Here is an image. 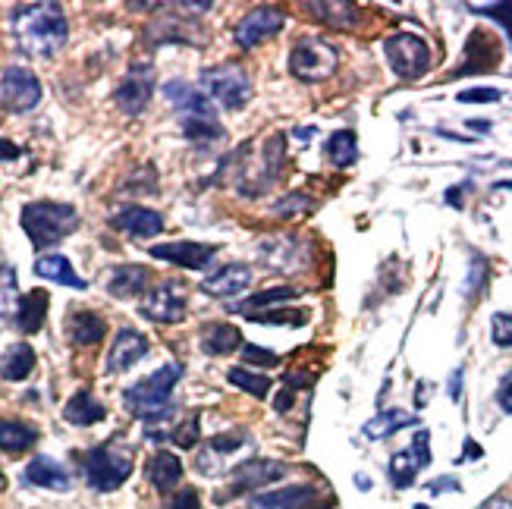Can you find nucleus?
<instances>
[{
  "mask_svg": "<svg viewBox=\"0 0 512 509\" xmlns=\"http://www.w3.org/2000/svg\"><path fill=\"white\" fill-rule=\"evenodd\" d=\"M10 29L16 44L32 57H51L57 54L66 35H70V26H66V16L60 10V4H19L10 13Z\"/></svg>",
  "mask_w": 512,
  "mask_h": 509,
  "instance_id": "1",
  "label": "nucleus"
},
{
  "mask_svg": "<svg viewBox=\"0 0 512 509\" xmlns=\"http://www.w3.org/2000/svg\"><path fill=\"white\" fill-rule=\"evenodd\" d=\"M183 381V365H164L158 368L154 374H148V378L136 381L132 387H126L123 393V403L126 409L142 418L145 425H154V422H167V418L173 415V403H170V396H173V387Z\"/></svg>",
  "mask_w": 512,
  "mask_h": 509,
  "instance_id": "2",
  "label": "nucleus"
},
{
  "mask_svg": "<svg viewBox=\"0 0 512 509\" xmlns=\"http://www.w3.org/2000/svg\"><path fill=\"white\" fill-rule=\"evenodd\" d=\"M79 214L66 202H29L22 208V230L32 239L35 249L57 246L60 239L76 233Z\"/></svg>",
  "mask_w": 512,
  "mask_h": 509,
  "instance_id": "3",
  "label": "nucleus"
},
{
  "mask_svg": "<svg viewBox=\"0 0 512 509\" xmlns=\"http://www.w3.org/2000/svg\"><path fill=\"white\" fill-rule=\"evenodd\" d=\"M79 459H82L85 481L101 494L117 491L120 484H126V478L132 475V453L126 447H117V444L92 447V450H85Z\"/></svg>",
  "mask_w": 512,
  "mask_h": 509,
  "instance_id": "4",
  "label": "nucleus"
},
{
  "mask_svg": "<svg viewBox=\"0 0 512 509\" xmlns=\"http://www.w3.org/2000/svg\"><path fill=\"white\" fill-rule=\"evenodd\" d=\"M337 66H340V51L315 35L299 38L293 44V51H289V73L299 82H324L337 73Z\"/></svg>",
  "mask_w": 512,
  "mask_h": 509,
  "instance_id": "5",
  "label": "nucleus"
},
{
  "mask_svg": "<svg viewBox=\"0 0 512 509\" xmlns=\"http://www.w3.org/2000/svg\"><path fill=\"white\" fill-rule=\"evenodd\" d=\"M384 54L396 79H421L431 70V48L428 41L415 32H393L384 41Z\"/></svg>",
  "mask_w": 512,
  "mask_h": 509,
  "instance_id": "6",
  "label": "nucleus"
},
{
  "mask_svg": "<svg viewBox=\"0 0 512 509\" xmlns=\"http://www.w3.org/2000/svg\"><path fill=\"white\" fill-rule=\"evenodd\" d=\"M198 82H202V92L211 101H217L220 107H227V110L246 107L249 98H252V79L236 63H224V66H211V70H202Z\"/></svg>",
  "mask_w": 512,
  "mask_h": 509,
  "instance_id": "7",
  "label": "nucleus"
},
{
  "mask_svg": "<svg viewBox=\"0 0 512 509\" xmlns=\"http://www.w3.org/2000/svg\"><path fill=\"white\" fill-rule=\"evenodd\" d=\"M186 308H189V290H186V283H180V280L158 283L139 302L142 318H148L154 324H176V321H183Z\"/></svg>",
  "mask_w": 512,
  "mask_h": 509,
  "instance_id": "8",
  "label": "nucleus"
},
{
  "mask_svg": "<svg viewBox=\"0 0 512 509\" xmlns=\"http://www.w3.org/2000/svg\"><path fill=\"white\" fill-rule=\"evenodd\" d=\"M289 475V466L286 462H277V459H252V462H242V466L233 469V481L230 488L220 494L217 503H227L239 494H252V491H261L267 484H274L280 478Z\"/></svg>",
  "mask_w": 512,
  "mask_h": 509,
  "instance_id": "9",
  "label": "nucleus"
},
{
  "mask_svg": "<svg viewBox=\"0 0 512 509\" xmlns=\"http://www.w3.org/2000/svg\"><path fill=\"white\" fill-rule=\"evenodd\" d=\"M0 101L10 114H29L41 101V82L26 66H7L0 73Z\"/></svg>",
  "mask_w": 512,
  "mask_h": 509,
  "instance_id": "10",
  "label": "nucleus"
},
{
  "mask_svg": "<svg viewBox=\"0 0 512 509\" xmlns=\"http://www.w3.org/2000/svg\"><path fill=\"white\" fill-rule=\"evenodd\" d=\"M151 95H154V66L151 63H132L129 73L123 76V82L117 85L114 101L123 114L136 117L148 107Z\"/></svg>",
  "mask_w": 512,
  "mask_h": 509,
  "instance_id": "11",
  "label": "nucleus"
},
{
  "mask_svg": "<svg viewBox=\"0 0 512 509\" xmlns=\"http://www.w3.org/2000/svg\"><path fill=\"white\" fill-rule=\"evenodd\" d=\"M148 252L151 258L170 261L176 268H186V271H202L217 258V246H211V242H192V239L161 242V246H151Z\"/></svg>",
  "mask_w": 512,
  "mask_h": 509,
  "instance_id": "12",
  "label": "nucleus"
},
{
  "mask_svg": "<svg viewBox=\"0 0 512 509\" xmlns=\"http://www.w3.org/2000/svg\"><path fill=\"white\" fill-rule=\"evenodd\" d=\"M283 22H286V16L277 7H258L249 16H242L233 38H236V44L242 51H249V48H258L261 41L274 38L283 29Z\"/></svg>",
  "mask_w": 512,
  "mask_h": 509,
  "instance_id": "13",
  "label": "nucleus"
},
{
  "mask_svg": "<svg viewBox=\"0 0 512 509\" xmlns=\"http://www.w3.org/2000/svg\"><path fill=\"white\" fill-rule=\"evenodd\" d=\"M258 255H261V261H267V271H280V274L305 271V264H308V249L302 246V242H296L293 236L264 239Z\"/></svg>",
  "mask_w": 512,
  "mask_h": 509,
  "instance_id": "14",
  "label": "nucleus"
},
{
  "mask_svg": "<svg viewBox=\"0 0 512 509\" xmlns=\"http://www.w3.org/2000/svg\"><path fill=\"white\" fill-rule=\"evenodd\" d=\"M500 63V38L484 32V29H475L469 35V44H465V57H462V66L453 73V76H465V73H487V70H497Z\"/></svg>",
  "mask_w": 512,
  "mask_h": 509,
  "instance_id": "15",
  "label": "nucleus"
},
{
  "mask_svg": "<svg viewBox=\"0 0 512 509\" xmlns=\"http://www.w3.org/2000/svg\"><path fill=\"white\" fill-rule=\"evenodd\" d=\"M148 356V337L139 334V330L132 327H123L117 340L110 343V352H107V362H104V371L107 374H120V371H129L136 362H142Z\"/></svg>",
  "mask_w": 512,
  "mask_h": 509,
  "instance_id": "16",
  "label": "nucleus"
},
{
  "mask_svg": "<svg viewBox=\"0 0 512 509\" xmlns=\"http://www.w3.org/2000/svg\"><path fill=\"white\" fill-rule=\"evenodd\" d=\"M164 98L180 110L183 117H192V120H217V110L211 104V98L205 92H198L189 82L183 79H170L164 85Z\"/></svg>",
  "mask_w": 512,
  "mask_h": 509,
  "instance_id": "17",
  "label": "nucleus"
},
{
  "mask_svg": "<svg viewBox=\"0 0 512 509\" xmlns=\"http://www.w3.org/2000/svg\"><path fill=\"white\" fill-rule=\"evenodd\" d=\"M110 224H114L117 230H123L126 236H132V239H151V236H158L164 230V217L158 211H151V208H142V205H126V208H120L114 217H110Z\"/></svg>",
  "mask_w": 512,
  "mask_h": 509,
  "instance_id": "18",
  "label": "nucleus"
},
{
  "mask_svg": "<svg viewBox=\"0 0 512 509\" xmlns=\"http://www.w3.org/2000/svg\"><path fill=\"white\" fill-rule=\"evenodd\" d=\"M249 286H252L249 264H224L220 271L202 280V293L214 299H230V296H239L242 290H249Z\"/></svg>",
  "mask_w": 512,
  "mask_h": 509,
  "instance_id": "19",
  "label": "nucleus"
},
{
  "mask_svg": "<svg viewBox=\"0 0 512 509\" xmlns=\"http://www.w3.org/2000/svg\"><path fill=\"white\" fill-rule=\"evenodd\" d=\"M66 337L73 346H98L107 337V324L98 312H88V308H76L66 321Z\"/></svg>",
  "mask_w": 512,
  "mask_h": 509,
  "instance_id": "20",
  "label": "nucleus"
},
{
  "mask_svg": "<svg viewBox=\"0 0 512 509\" xmlns=\"http://www.w3.org/2000/svg\"><path fill=\"white\" fill-rule=\"evenodd\" d=\"M26 481L48 491H70V472L51 456H35L26 466Z\"/></svg>",
  "mask_w": 512,
  "mask_h": 509,
  "instance_id": "21",
  "label": "nucleus"
},
{
  "mask_svg": "<svg viewBox=\"0 0 512 509\" xmlns=\"http://www.w3.org/2000/svg\"><path fill=\"white\" fill-rule=\"evenodd\" d=\"M145 286H148V268H142V264H120L107 277V293L114 299H132L145 293Z\"/></svg>",
  "mask_w": 512,
  "mask_h": 509,
  "instance_id": "22",
  "label": "nucleus"
},
{
  "mask_svg": "<svg viewBox=\"0 0 512 509\" xmlns=\"http://www.w3.org/2000/svg\"><path fill=\"white\" fill-rule=\"evenodd\" d=\"M198 343H202V349L208 352V356H230V352L246 346V340H242V334H239V327L224 324V321H220V324H205Z\"/></svg>",
  "mask_w": 512,
  "mask_h": 509,
  "instance_id": "23",
  "label": "nucleus"
},
{
  "mask_svg": "<svg viewBox=\"0 0 512 509\" xmlns=\"http://www.w3.org/2000/svg\"><path fill=\"white\" fill-rule=\"evenodd\" d=\"M104 415H107V409L98 403V396H95L92 390H79V393H73V400L63 406V418H66L70 425H76V428L98 425V422H104Z\"/></svg>",
  "mask_w": 512,
  "mask_h": 509,
  "instance_id": "24",
  "label": "nucleus"
},
{
  "mask_svg": "<svg viewBox=\"0 0 512 509\" xmlns=\"http://www.w3.org/2000/svg\"><path fill=\"white\" fill-rule=\"evenodd\" d=\"M418 425V415L412 412H403V409H384V412H377L374 418H368L362 434L368 440H387L393 437L396 431H403V428H415Z\"/></svg>",
  "mask_w": 512,
  "mask_h": 509,
  "instance_id": "25",
  "label": "nucleus"
},
{
  "mask_svg": "<svg viewBox=\"0 0 512 509\" xmlns=\"http://www.w3.org/2000/svg\"><path fill=\"white\" fill-rule=\"evenodd\" d=\"M48 305H51V296L44 290H32L29 296H22L19 312L13 318L22 334H38L44 327V318H48Z\"/></svg>",
  "mask_w": 512,
  "mask_h": 509,
  "instance_id": "26",
  "label": "nucleus"
},
{
  "mask_svg": "<svg viewBox=\"0 0 512 509\" xmlns=\"http://www.w3.org/2000/svg\"><path fill=\"white\" fill-rule=\"evenodd\" d=\"M35 274L44 280H54L60 286H73V290H85V280L73 271V264L66 255H38L35 258Z\"/></svg>",
  "mask_w": 512,
  "mask_h": 509,
  "instance_id": "27",
  "label": "nucleus"
},
{
  "mask_svg": "<svg viewBox=\"0 0 512 509\" xmlns=\"http://www.w3.org/2000/svg\"><path fill=\"white\" fill-rule=\"evenodd\" d=\"M180 478H183V462H180V456H173V453H167V450H161V453H154V456H151V462H148V481H151L161 494L173 491L176 484H180Z\"/></svg>",
  "mask_w": 512,
  "mask_h": 509,
  "instance_id": "28",
  "label": "nucleus"
},
{
  "mask_svg": "<svg viewBox=\"0 0 512 509\" xmlns=\"http://www.w3.org/2000/svg\"><path fill=\"white\" fill-rule=\"evenodd\" d=\"M38 444V428L26 425V422H16V418H0V450L19 456Z\"/></svg>",
  "mask_w": 512,
  "mask_h": 509,
  "instance_id": "29",
  "label": "nucleus"
},
{
  "mask_svg": "<svg viewBox=\"0 0 512 509\" xmlns=\"http://www.w3.org/2000/svg\"><path fill=\"white\" fill-rule=\"evenodd\" d=\"M35 349L29 343H13L4 356H0V378L4 381H26L35 371Z\"/></svg>",
  "mask_w": 512,
  "mask_h": 509,
  "instance_id": "30",
  "label": "nucleus"
},
{
  "mask_svg": "<svg viewBox=\"0 0 512 509\" xmlns=\"http://www.w3.org/2000/svg\"><path fill=\"white\" fill-rule=\"evenodd\" d=\"M299 293L293 290V286H274V290H264V293H255L249 299H242L239 305H230V312H239V315H246V318H255L261 312H271L274 305L280 302H289V299H296Z\"/></svg>",
  "mask_w": 512,
  "mask_h": 509,
  "instance_id": "31",
  "label": "nucleus"
},
{
  "mask_svg": "<svg viewBox=\"0 0 512 509\" xmlns=\"http://www.w3.org/2000/svg\"><path fill=\"white\" fill-rule=\"evenodd\" d=\"M315 494H318L315 484H296V488H286V491L255 494L252 509H296L299 503H305L308 497H315Z\"/></svg>",
  "mask_w": 512,
  "mask_h": 509,
  "instance_id": "32",
  "label": "nucleus"
},
{
  "mask_svg": "<svg viewBox=\"0 0 512 509\" xmlns=\"http://www.w3.org/2000/svg\"><path fill=\"white\" fill-rule=\"evenodd\" d=\"M308 10L315 13V19L330 22L333 29H355L362 22V10L355 4H337V0H321V4H308Z\"/></svg>",
  "mask_w": 512,
  "mask_h": 509,
  "instance_id": "33",
  "label": "nucleus"
},
{
  "mask_svg": "<svg viewBox=\"0 0 512 509\" xmlns=\"http://www.w3.org/2000/svg\"><path fill=\"white\" fill-rule=\"evenodd\" d=\"M324 151L333 167H352L359 161V142H355V132H349V129L333 132V136L324 142Z\"/></svg>",
  "mask_w": 512,
  "mask_h": 509,
  "instance_id": "34",
  "label": "nucleus"
},
{
  "mask_svg": "<svg viewBox=\"0 0 512 509\" xmlns=\"http://www.w3.org/2000/svg\"><path fill=\"white\" fill-rule=\"evenodd\" d=\"M418 472H421V466H418V459L412 456V450H399V453H393L387 475H390V484H393L396 491L412 488L415 478H418Z\"/></svg>",
  "mask_w": 512,
  "mask_h": 509,
  "instance_id": "35",
  "label": "nucleus"
},
{
  "mask_svg": "<svg viewBox=\"0 0 512 509\" xmlns=\"http://www.w3.org/2000/svg\"><path fill=\"white\" fill-rule=\"evenodd\" d=\"M19 277L13 264H0V318H16L19 312Z\"/></svg>",
  "mask_w": 512,
  "mask_h": 509,
  "instance_id": "36",
  "label": "nucleus"
},
{
  "mask_svg": "<svg viewBox=\"0 0 512 509\" xmlns=\"http://www.w3.org/2000/svg\"><path fill=\"white\" fill-rule=\"evenodd\" d=\"M227 381H230L233 387H239L242 393L255 396V400H267V393H271V387H274L267 374H255V371H249V368H230V371H227Z\"/></svg>",
  "mask_w": 512,
  "mask_h": 509,
  "instance_id": "37",
  "label": "nucleus"
},
{
  "mask_svg": "<svg viewBox=\"0 0 512 509\" xmlns=\"http://www.w3.org/2000/svg\"><path fill=\"white\" fill-rule=\"evenodd\" d=\"M183 132H186V139L192 142H217V139H224V129H220L217 120H192V117H183Z\"/></svg>",
  "mask_w": 512,
  "mask_h": 509,
  "instance_id": "38",
  "label": "nucleus"
},
{
  "mask_svg": "<svg viewBox=\"0 0 512 509\" xmlns=\"http://www.w3.org/2000/svg\"><path fill=\"white\" fill-rule=\"evenodd\" d=\"M198 437H202V422H198V415L186 418V422L170 434L173 444H176V447H183V450H192V447L198 444Z\"/></svg>",
  "mask_w": 512,
  "mask_h": 509,
  "instance_id": "39",
  "label": "nucleus"
},
{
  "mask_svg": "<svg viewBox=\"0 0 512 509\" xmlns=\"http://www.w3.org/2000/svg\"><path fill=\"white\" fill-rule=\"evenodd\" d=\"M246 431H230V434H217L214 440H211V447H208V453L211 456H227V453H236L242 444H246Z\"/></svg>",
  "mask_w": 512,
  "mask_h": 509,
  "instance_id": "40",
  "label": "nucleus"
},
{
  "mask_svg": "<svg viewBox=\"0 0 512 509\" xmlns=\"http://www.w3.org/2000/svg\"><path fill=\"white\" fill-rule=\"evenodd\" d=\"M491 340L500 349H512V315L509 312H497L491 318Z\"/></svg>",
  "mask_w": 512,
  "mask_h": 509,
  "instance_id": "41",
  "label": "nucleus"
},
{
  "mask_svg": "<svg viewBox=\"0 0 512 509\" xmlns=\"http://www.w3.org/2000/svg\"><path fill=\"white\" fill-rule=\"evenodd\" d=\"M472 13H487L491 19H497L500 26L506 29L509 41H512V4H469Z\"/></svg>",
  "mask_w": 512,
  "mask_h": 509,
  "instance_id": "42",
  "label": "nucleus"
},
{
  "mask_svg": "<svg viewBox=\"0 0 512 509\" xmlns=\"http://www.w3.org/2000/svg\"><path fill=\"white\" fill-rule=\"evenodd\" d=\"M249 321H255V324H286V327H302L305 321H308V312H261V315H255V318H249Z\"/></svg>",
  "mask_w": 512,
  "mask_h": 509,
  "instance_id": "43",
  "label": "nucleus"
},
{
  "mask_svg": "<svg viewBox=\"0 0 512 509\" xmlns=\"http://www.w3.org/2000/svg\"><path fill=\"white\" fill-rule=\"evenodd\" d=\"M503 98L500 88H465V92L456 95V101L462 104H497Z\"/></svg>",
  "mask_w": 512,
  "mask_h": 509,
  "instance_id": "44",
  "label": "nucleus"
},
{
  "mask_svg": "<svg viewBox=\"0 0 512 509\" xmlns=\"http://www.w3.org/2000/svg\"><path fill=\"white\" fill-rule=\"evenodd\" d=\"M242 362H249V365H277L280 356H277V352H271V349H261L255 343H246V346H242Z\"/></svg>",
  "mask_w": 512,
  "mask_h": 509,
  "instance_id": "45",
  "label": "nucleus"
},
{
  "mask_svg": "<svg viewBox=\"0 0 512 509\" xmlns=\"http://www.w3.org/2000/svg\"><path fill=\"white\" fill-rule=\"evenodd\" d=\"M412 456L418 459V466L425 469V466H431V434L425 431V428H418V434H415V440H412Z\"/></svg>",
  "mask_w": 512,
  "mask_h": 509,
  "instance_id": "46",
  "label": "nucleus"
},
{
  "mask_svg": "<svg viewBox=\"0 0 512 509\" xmlns=\"http://www.w3.org/2000/svg\"><path fill=\"white\" fill-rule=\"evenodd\" d=\"M487 277V261L481 255L472 258V271H469V280H465V296H475V286L481 290V283Z\"/></svg>",
  "mask_w": 512,
  "mask_h": 509,
  "instance_id": "47",
  "label": "nucleus"
},
{
  "mask_svg": "<svg viewBox=\"0 0 512 509\" xmlns=\"http://www.w3.org/2000/svg\"><path fill=\"white\" fill-rule=\"evenodd\" d=\"M170 509H202V497L195 488H186L170 500Z\"/></svg>",
  "mask_w": 512,
  "mask_h": 509,
  "instance_id": "48",
  "label": "nucleus"
},
{
  "mask_svg": "<svg viewBox=\"0 0 512 509\" xmlns=\"http://www.w3.org/2000/svg\"><path fill=\"white\" fill-rule=\"evenodd\" d=\"M497 406H500L506 415L512 412V371L503 374V381H500V387H497Z\"/></svg>",
  "mask_w": 512,
  "mask_h": 509,
  "instance_id": "49",
  "label": "nucleus"
},
{
  "mask_svg": "<svg viewBox=\"0 0 512 509\" xmlns=\"http://www.w3.org/2000/svg\"><path fill=\"white\" fill-rule=\"evenodd\" d=\"M283 384H286V390H299V387H311L315 384V378H311V374H302V371H286L283 374Z\"/></svg>",
  "mask_w": 512,
  "mask_h": 509,
  "instance_id": "50",
  "label": "nucleus"
},
{
  "mask_svg": "<svg viewBox=\"0 0 512 509\" xmlns=\"http://www.w3.org/2000/svg\"><path fill=\"white\" fill-rule=\"evenodd\" d=\"M428 491H431V494H443V491H453V494H459V491H462V484H459L453 475H447V478H437V481H431V484H428Z\"/></svg>",
  "mask_w": 512,
  "mask_h": 509,
  "instance_id": "51",
  "label": "nucleus"
},
{
  "mask_svg": "<svg viewBox=\"0 0 512 509\" xmlns=\"http://www.w3.org/2000/svg\"><path fill=\"white\" fill-rule=\"evenodd\" d=\"M299 208H305V211L311 208V202H308V198H302V195H296V198H286V202H280V205H277L274 211H277V214H286V211H293V214H296Z\"/></svg>",
  "mask_w": 512,
  "mask_h": 509,
  "instance_id": "52",
  "label": "nucleus"
},
{
  "mask_svg": "<svg viewBox=\"0 0 512 509\" xmlns=\"http://www.w3.org/2000/svg\"><path fill=\"white\" fill-rule=\"evenodd\" d=\"M447 390H450V400H453V403H459V400H462V368H453Z\"/></svg>",
  "mask_w": 512,
  "mask_h": 509,
  "instance_id": "53",
  "label": "nucleus"
},
{
  "mask_svg": "<svg viewBox=\"0 0 512 509\" xmlns=\"http://www.w3.org/2000/svg\"><path fill=\"white\" fill-rule=\"evenodd\" d=\"M296 509H333V497H321V494H315V497H308L305 503H299Z\"/></svg>",
  "mask_w": 512,
  "mask_h": 509,
  "instance_id": "54",
  "label": "nucleus"
},
{
  "mask_svg": "<svg viewBox=\"0 0 512 509\" xmlns=\"http://www.w3.org/2000/svg\"><path fill=\"white\" fill-rule=\"evenodd\" d=\"M481 456H484V450L475 444L472 437H465V453L459 456V462H465V459H481Z\"/></svg>",
  "mask_w": 512,
  "mask_h": 509,
  "instance_id": "55",
  "label": "nucleus"
},
{
  "mask_svg": "<svg viewBox=\"0 0 512 509\" xmlns=\"http://www.w3.org/2000/svg\"><path fill=\"white\" fill-rule=\"evenodd\" d=\"M481 509H512V500L509 497H491V500H484Z\"/></svg>",
  "mask_w": 512,
  "mask_h": 509,
  "instance_id": "56",
  "label": "nucleus"
},
{
  "mask_svg": "<svg viewBox=\"0 0 512 509\" xmlns=\"http://www.w3.org/2000/svg\"><path fill=\"white\" fill-rule=\"evenodd\" d=\"M289 406H293V390H283V393L277 396V400H274V409H277V412H286Z\"/></svg>",
  "mask_w": 512,
  "mask_h": 509,
  "instance_id": "57",
  "label": "nucleus"
},
{
  "mask_svg": "<svg viewBox=\"0 0 512 509\" xmlns=\"http://www.w3.org/2000/svg\"><path fill=\"white\" fill-rule=\"evenodd\" d=\"M19 148L16 145H10L7 139H0V161H7V158H19Z\"/></svg>",
  "mask_w": 512,
  "mask_h": 509,
  "instance_id": "58",
  "label": "nucleus"
},
{
  "mask_svg": "<svg viewBox=\"0 0 512 509\" xmlns=\"http://www.w3.org/2000/svg\"><path fill=\"white\" fill-rule=\"evenodd\" d=\"M462 192H465V186H453V189L447 192V205L462 208Z\"/></svg>",
  "mask_w": 512,
  "mask_h": 509,
  "instance_id": "59",
  "label": "nucleus"
},
{
  "mask_svg": "<svg viewBox=\"0 0 512 509\" xmlns=\"http://www.w3.org/2000/svg\"><path fill=\"white\" fill-rule=\"evenodd\" d=\"M465 126H469V129H475V132H491V123H487V120H469V123H465Z\"/></svg>",
  "mask_w": 512,
  "mask_h": 509,
  "instance_id": "60",
  "label": "nucleus"
},
{
  "mask_svg": "<svg viewBox=\"0 0 512 509\" xmlns=\"http://www.w3.org/2000/svg\"><path fill=\"white\" fill-rule=\"evenodd\" d=\"M355 484H359L362 491H368V488H371V478H365V475H355Z\"/></svg>",
  "mask_w": 512,
  "mask_h": 509,
  "instance_id": "61",
  "label": "nucleus"
},
{
  "mask_svg": "<svg viewBox=\"0 0 512 509\" xmlns=\"http://www.w3.org/2000/svg\"><path fill=\"white\" fill-rule=\"evenodd\" d=\"M412 509H431V506H425V503H415Z\"/></svg>",
  "mask_w": 512,
  "mask_h": 509,
  "instance_id": "62",
  "label": "nucleus"
},
{
  "mask_svg": "<svg viewBox=\"0 0 512 509\" xmlns=\"http://www.w3.org/2000/svg\"><path fill=\"white\" fill-rule=\"evenodd\" d=\"M0 484H4V475H0Z\"/></svg>",
  "mask_w": 512,
  "mask_h": 509,
  "instance_id": "63",
  "label": "nucleus"
}]
</instances>
